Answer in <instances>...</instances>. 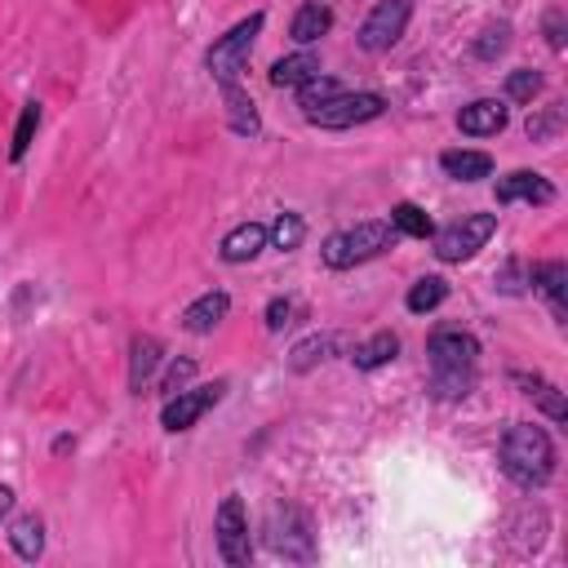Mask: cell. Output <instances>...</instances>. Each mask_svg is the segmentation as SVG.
Here are the masks:
<instances>
[{"instance_id": "603a6c76", "label": "cell", "mask_w": 568, "mask_h": 568, "mask_svg": "<svg viewBox=\"0 0 568 568\" xmlns=\"http://www.w3.org/2000/svg\"><path fill=\"white\" fill-rule=\"evenodd\" d=\"M9 546H13L18 559L36 564L44 555V519L40 515H18L13 528H9Z\"/></svg>"}, {"instance_id": "f1b7e54d", "label": "cell", "mask_w": 568, "mask_h": 568, "mask_svg": "<svg viewBox=\"0 0 568 568\" xmlns=\"http://www.w3.org/2000/svg\"><path fill=\"white\" fill-rule=\"evenodd\" d=\"M506 44H510V22H488V27L475 36L470 53H475L479 62H497V53H506Z\"/></svg>"}, {"instance_id": "8d00e7d4", "label": "cell", "mask_w": 568, "mask_h": 568, "mask_svg": "<svg viewBox=\"0 0 568 568\" xmlns=\"http://www.w3.org/2000/svg\"><path fill=\"white\" fill-rule=\"evenodd\" d=\"M67 448H75V439H71V435H58V439H53V453H67Z\"/></svg>"}, {"instance_id": "9a60e30c", "label": "cell", "mask_w": 568, "mask_h": 568, "mask_svg": "<svg viewBox=\"0 0 568 568\" xmlns=\"http://www.w3.org/2000/svg\"><path fill=\"white\" fill-rule=\"evenodd\" d=\"M262 248H266V226H262V222H240V226H231V231L222 235V244H217L222 262H231V266L253 262Z\"/></svg>"}, {"instance_id": "4dcf8cb0", "label": "cell", "mask_w": 568, "mask_h": 568, "mask_svg": "<svg viewBox=\"0 0 568 568\" xmlns=\"http://www.w3.org/2000/svg\"><path fill=\"white\" fill-rule=\"evenodd\" d=\"M191 377H195V359H191V355H182V359H173V364L164 368V377L155 382V390L169 399V395H178L182 386H191Z\"/></svg>"}, {"instance_id": "5b68a950", "label": "cell", "mask_w": 568, "mask_h": 568, "mask_svg": "<svg viewBox=\"0 0 568 568\" xmlns=\"http://www.w3.org/2000/svg\"><path fill=\"white\" fill-rule=\"evenodd\" d=\"M382 111H386V98H382V93H368V89L346 93V89H337L333 98H324L320 106H311V111H302V115H306V124H315V129H355V124L377 120Z\"/></svg>"}, {"instance_id": "2e32d148", "label": "cell", "mask_w": 568, "mask_h": 568, "mask_svg": "<svg viewBox=\"0 0 568 568\" xmlns=\"http://www.w3.org/2000/svg\"><path fill=\"white\" fill-rule=\"evenodd\" d=\"M160 359H164V346H160V337H151V333H138V337L129 342V390H133V395H142V386L155 377Z\"/></svg>"}, {"instance_id": "277c9868", "label": "cell", "mask_w": 568, "mask_h": 568, "mask_svg": "<svg viewBox=\"0 0 568 568\" xmlns=\"http://www.w3.org/2000/svg\"><path fill=\"white\" fill-rule=\"evenodd\" d=\"M390 244H395V226H390L386 217H373V222H359V226H351V231H333L320 253H324V266L351 271V266H359V262L382 257Z\"/></svg>"}, {"instance_id": "3957f363", "label": "cell", "mask_w": 568, "mask_h": 568, "mask_svg": "<svg viewBox=\"0 0 568 568\" xmlns=\"http://www.w3.org/2000/svg\"><path fill=\"white\" fill-rule=\"evenodd\" d=\"M262 27H266V13L257 9V13L240 18V22H235L226 36H217V40L209 44V53H204V67H209V75L217 80V89H226V84H240L244 67H248V53H253V44H257V36H262Z\"/></svg>"}, {"instance_id": "1f68e13d", "label": "cell", "mask_w": 568, "mask_h": 568, "mask_svg": "<svg viewBox=\"0 0 568 568\" xmlns=\"http://www.w3.org/2000/svg\"><path fill=\"white\" fill-rule=\"evenodd\" d=\"M337 89H342V84H337L333 75H311L306 84H297V106H302V111H311V106H320L324 98H333Z\"/></svg>"}, {"instance_id": "cb8c5ba5", "label": "cell", "mask_w": 568, "mask_h": 568, "mask_svg": "<svg viewBox=\"0 0 568 568\" xmlns=\"http://www.w3.org/2000/svg\"><path fill=\"white\" fill-rule=\"evenodd\" d=\"M333 351H337V337H333V333H311V337H302V342L288 351V368H293V373H311V368L324 364Z\"/></svg>"}, {"instance_id": "30bf717a", "label": "cell", "mask_w": 568, "mask_h": 568, "mask_svg": "<svg viewBox=\"0 0 568 568\" xmlns=\"http://www.w3.org/2000/svg\"><path fill=\"white\" fill-rule=\"evenodd\" d=\"M408 18H413V0H377L368 9V18L359 22V36H355L359 49L364 53H386L408 31Z\"/></svg>"}, {"instance_id": "4fadbf2b", "label": "cell", "mask_w": 568, "mask_h": 568, "mask_svg": "<svg viewBox=\"0 0 568 568\" xmlns=\"http://www.w3.org/2000/svg\"><path fill=\"white\" fill-rule=\"evenodd\" d=\"M528 284L550 302V311H555V320L564 324L568 320V266L555 257V262H532L528 266Z\"/></svg>"}, {"instance_id": "8fae6325", "label": "cell", "mask_w": 568, "mask_h": 568, "mask_svg": "<svg viewBox=\"0 0 568 568\" xmlns=\"http://www.w3.org/2000/svg\"><path fill=\"white\" fill-rule=\"evenodd\" d=\"M506 120H510V111H506V102H497V98H475L470 106L457 111V129H462L466 138H497V133L506 129Z\"/></svg>"}, {"instance_id": "9c48e42d", "label": "cell", "mask_w": 568, "mask_h": 568, "mask_svg": "<svg viewBox=\"0 0 568 568\" xmlns=\"http://www.w3.org/2000/svg\"><path fill=\"white\" fill-rule=\"evenodd\" d=\"M222 395H226V377L204 382V386H182L178 395H169V399H164V408H160V426H164L169 435L191 430V426H195L213 404H222Z\"/></svg>"}, {"instance_id": "d590c367", "label": "cell", "mask_w": 568, "mask_h": 568, "mask_svg": "<svg viewBox=\"0 0 568 568\" xmlns=\"http://www.w3.org/2000/svg\"><path fill=\"white\" fill-rule=\"evenodd\" d=\"M9 510H13V488H9V484H0V519H4Z\"/></svg>"}, {"instance_id": "d6986e66", "label": "cell", "mask_w": 568, "mask_h": 568, "mask_svg": "<svg viewBox=\"0 0 568 568\" xmlns=\"http://www.w3.org/2000/svg\"><path fill=\"white\" fill-rule=\"evenodd\" d=\"M328 27H333V9H328V4H320V0H306V4L293 13L288 36L306 49V44H315L320 36H328Z\"/></svg>"}, {"instance_id": "d4e9b609", "label": "cell", "mask_w": 568, "mask_h": 568, "mask_svg": "<svg viewBox=\"0 0 568 568\" xmlns=\"http://www.w3.org/2000/svg\"><path fill=\"white\" fill-rule=\"evenodd\" d=\"M386 222L395 226V235H408V240H430V235H435L430 213H426V209H417L413 200H399V204L390 209V217H386Z\"/></svg>"}, {"instance_id": "7402d4cb", "label": "cell", "mask_w": 568, "mask_h": 568, "mask_svg": "<svg viewBox=\"0 0 568 568\" xmlns=\"http://www.w3.org/2000/svg\"><path fill=\"white\" fill-rule=\"evenodd\" d=\"M395 355H399V337H395L390 328H382V333H373L368 342H359V346L351 351V364H355L359 373H373V368L390 364Z\"/></svg>"}, {"instance_id": "484cf974", "label": "cell", "mask_w": 568, "mask_h": 568, "mask_svg": "<svg viewBox=\"0 0 568 568\" xmlns=\"http://www.w3.org/2000/svg\"><path fill=\"white\" fill-rule=\"evenodd\" d=\"M444 297H448V280H444V275H422V280H413V284H408L404 306H408L413 315H430Z\"/></svg>"}, {"instance_id": "6da1fadb", "label": "cell", "mask_w": 568, "mask_h": 568, "mask_svg": "<svg viewBox=\"0 0 568 568\" xmlns=\"http://www.w3.org/2000/svg\"><path fill=\"white\" fill-rule=\"evenodd\" d=\"M426 359H430V390H435V399H462L475 386L479 342L466 328H435L426 337Z\"/></svg>"}, {"instance_id": "ffe728a7", "label": "cell", "mask_w": 568, "mask_h": 568, "mask_svg": "<svg viewBox=\"0 0 568 568\" xmlns=\"http://www.w3.org/2000/svg\"><path fill=\"white\" fill-rule=\"evenodd\" d=\"M311 75H320V58H315L311 49H297V53L271 62V84H275V89H297V84H306Z\"/></svg>"}, {"instance_id": "836d02e7", "label": "cell", "mask_w": 568, "mask_h": 568, "mask_svg": "<svg viewBox=\"0 0 568 568\" xmlns=\"http://www.w3.org/2000/svg\"><path fill=\"white\" fill-rule=\"evenodd\" d=\"M293 324V297H271L266 302V328L271 333H284Z\"/></svg>"}, {"instance_id": "e0dca14e", "label": "cell", "mask_w": 568, "mask_h": 568, "mask_svg": "<svg viewBox=\"0 0 568 568\" xmlns=\"http://www.w3.org/2000/svg\"><path fill=\"white\" fill-rule=\"evenodd\" d=\"M226 311H231V297H226L222 288H209V293H200V297L182 311V328H186V333H213V328L226 320Z\"/></svg>"}, {"instance_id": "ac0fdd59", "label": "cell", "mask_w": 568, "mask_h": 568, "mask_svg": "<svg viewBox=\"0 0 568 568\" xmlns=\"http://www.w3.org/2000/svg\"><path fill=\"white\" fill-rule=\"evenodd\" d=\"M439 169L453 178V182H479L493 173V155L488 151H466V146H453L439 155Z\"/></svg>"}, {"instance_id": "7a4b0ae2", "label": "cell", "mask_w": 568, "mask_h": 568, "mask_svg": "<svg viewBox=\"0 0 568 568\" xmlns=\"http://www.w3.org/2000/svg\"><path fill=\"white\" fill-rule=\"evenodd\" d=\"M497 462H501V470H506L510 484H519V488H541V484H550V475H555V439H550L541 426H532V422H510V426L501 430Z\"/></svg>"}, {"instance_id": "5bb4252c", "label": "cell", "mask_w": 568, "mask_h": 568, "mask_svg": "<svg viewBox=\"0 0 568 568\" xmlns=\"http://www.w3.org/2000/svg\"><path fill=\"white\" fill-rule=\"evenodd\" d=\"M510 382H515V386H519V395H528V399H532L550 422H564V417H568L564 390H559L555 382H546L541 373H524V368H515V373H510Z\"/></svg>"}, {"instance_id": "8992f818", "label": "cell", "mask_w": 568, "mask_h": 568, "mask_svg": "<svg viewBox=\"0 0 568 568\" xmlns=\"http://www.w3.org/2000/svg\"><path fill=\"white\" fill-rule=\"evenodd\" d=\"M266 546H271V555H280V559L311 564V559H315L311 519H306L297 506H275V510L266 515Z\"/></svg>"}, {"instance_id": "ba28073f", "label": "cell", "mask_w": 568, "mask_h": 568, "mask_svg": "<svg viewBox=\"0 0 568 568\" xmlns=\"http://www.w3.org/2000/svg\"><path fill=\"white\" fill-rule=\"evenodd\" d=\"M213 541H217V555L231 564V568H244L253 559V541H248V515H244V501L235 493H226L217 501V515H213Z\"/></svg>"}, {"instance_id": "4316f807", "label": "cell", "mask_w": 568, "mask_h": 568, "mask_svg": "<svg viewBox=\"0 0 568 568\" xmlns=\"http://www.w3.org/2000/svg\"><path fill=\"white\" fill-rule=\"evenodd\" d=\"M302 240H306V222H302V213H275V222L266 226V244L280 248V253L302 248Z\"/></svg>"}, {"instance_id": "52a82bcc", "label": "cell", "mask_w": 568, "mask_h": 568, "mask_svg": "<svg viewBox=\"0 0 568 568\" xmlns=\"http://www.w3.org/2000/svg\"><path fill=\"white\" fill-rule=\"evenodd\" d=\"M497 231V213H462L453 226L435 231V257L439 262H470Z\"/></svg>"}, {"instance_id": "e575fe53", "label": "cell", "mask_w": 568, "mask_h": 568, "mask_svg": "<svg viewBox=\"0 0 568 568\" xmlns=\"http://www.w3.org/2000/svg\"><path fill=\"white\" fill-rule=\"evenodd\" d=\"M546 44L564 49V9L559 4H550V13H546Z\"/></svg>"}, {"instance_id": "44dd1931", "label": "cell", "mask_w": 568, "mask_h": 568, "mask_svg": "<svg viewBox=\"0 0 568 568\" xmlns=\"http://www.w3.org/2000/svg\"><path fill=\"white\" fill-rule=\"evenodd\" d=\"M222 102H226V124H231L240 138H257V133H262V115H257L253 98H248L240 84H226V89H222Z\"/></svg>"}, {"instance_id": "f546056e", "label": "cell", "mask_w": 568, "mask_h": 568, "mask_svg": "<svg viewBox=\"0 0 568 568\" xmlns=\"http://www.w3.org/2000/svg\"><path fill=\"white\" fill-rule=\"evenodd\" d=\"M537 93H541V71L519 67V71L506 75V98H510V102H532Z\"/></svg>"}, {"instance_id": "d6a6232c", "label": "cell", "mask_w": 568, "mask_h": 568, "mask_svg": "<svg viewBox=\"0 0 568 568\" xmlns=\"http://www.w3.org/2000/svg\"><path fill=\"white\" fill-rule=\"evenodd\" d=\"M559 124H564V106H559V102H550L541 115H528V124H524V129H528V138H532V142H546V138H555V133H559Z\"/></svg>"}, {"instance_id": "7c38bea8", "label": "cell", "mask_w": 568, "mask_h": 568, "mask_svg": "<svg viewBox=\"0 0 568 568\" xmlns=\"http://www.w3.org/2000/svg\"><path fill=\"white\" fill-rule=\"evenodd\" d=\"M515 200L541 209V204L555 200V186H550V178H541V173H532V169H515V173H506V178L497 182V204H515Z\"/></svg>"}, {"instance_id": "83f0119b", "label": "cell", "mask_w": 568, "mask_h": 568, "mask_svg": "<svg viewBox=\"0 0 568 568\" xmlns=\"http://www.w3.org/2000/svg\"><path fill=\"white\" fill-rule=\"evenodd\" d=\"M36 129H40V102H22V111H18V124H13V142H9V160L18 164L27 151H31V138H36Z\"/></svg>"}]
</instances>
